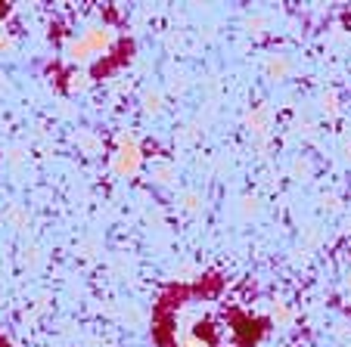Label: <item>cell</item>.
I'll use <instances>...</instances> for the list:
<instances>
[{
    "mask_svg": "<svg viewBox=\"0 0 351 347\" xmlns=\"http://www.w3.org/2000/svg\"><path fill=\"white\" fill-rule=\"evenodd\" d=\"M115 44V31L106 25H93L87 28L81 38L69 40L66 44V60L69 62H87V60H97L103 53H109Z\"/></svg>",
    "mask_w": 351,
    "mask_h": 347,
    "instance_id": "1",
    "label": "cell"
},
{
    "mask_svg": "<svg viewBox=\"0 0 351 347\" xmlns=\"http://www.w3.org/2000/svg\"><path fill=\"white\" fill-rule=\"evenodd\" d=\"M140 164H143V152H140V143L134 133L121 131L115 137V155H112V170L119 177H137Z\"/></svg>",
    "mask_w": 351,
    "mask_h": 347,
    "instance_id": "2",
    "label": "cell"
},
{
    "mask_svg": "<svg viewBox=\"0 0 351 347\" xmlns=\"http://www.w3.org/2000/svg\"><path fill=\"white\" fill-rule=\"evenodd\" d=\"M265 75L271 81H286L292 75V60L283 56V53H271V56L265 60Z\"/></svg>",
    "mask_w": 351,
    "mask_h": 347,
    "instance_id": "3",
    "label": "cell"
},
{
    "mask_svg": "<svg viewBox=\"0 0 351 347\" xmlns=\"http://www.w3.org/2000/svg\"><path fill=\"white\" fill-rule=\"evenodd\" d=\"M245 127H249L255 137H267V131H271V109H267V105H255V109L245 115Z\"/></svg>",
    "mask_w": 351,
    "mask_h": 347,
    "instance_id": "4",
    "label": "cell"
},
{
    "mask_svg": "<svg viewBox=\"0 0 351 347\" xmlns=\"http://www.w3.org/2000/svg\"><path fill=\"white\" fill-rule=\"evenodd\" d=\"M317 105H320V112H324L326 118H336L339 112H342V105H339V93H336V90H324V93H320Z\"/></svg>",
    "mask_w": 351,
    "mask_h": 347,
    "instance_id": "5",
    "label": "cell"
},
{
    "mask_svg": "<svg viewBox=\"0 0 351 347\" xmlns=\"http://www.w3.org/2000/svg\"><path fill=\"white\" fill-rule=\"evenodd\" d=\"M180 205H184V211H190V214H196V211H202V205H206V196L196 190H184L180 192Z\"/></svg>",
    "mask_w": 351,
    "mask_h": 347,
    "instance_id": "6",
    "label": "cell"
},
{
    "mask_svg": "<svg viewBox=\"0 0 351 347\" xmlns=\"http://www.w3.org/2000/svg\"><path fill=\"white\" fill-rule=\"evenodd\" d=\"M174 177H178V170H174L171 164H156V168H153V180H156V183L168 186V183H174Z\"/></svg>",
    "mask_w": 351,
    "mask_h": 347,
    "instance_id": "7",
    "label": "cell"
},
{
    "mask_svg": "<svg viewBox=\"0 0 351 347\" xmlns=\"http://www.w3.org/2000/svg\"><path fill=\"white\" fill-rule=\"evenodd\" d=\"M143 109L149 112V115H159L162 112V93L159 90H146L143 93Z\"/></svg>",
    "mask_w": 351,
    "mask_h": 347,
    "instance_id": "8",
    "label": "cell"
},
{
    "mask_svg": "<svg viewBox=\"0 0 351 347\" xmlns=\"http://www.w3.org/2000/svg\"><path fill=\"white\" fill-rule=\"evenodd\" d=\"M7 220L13 223L16 229H25V227H28V211H25V208H19V205H13V208L7 211Z\"/></svg>",
    "mask_w": 351,
    "mask_h": 347,
    "instance_id": "9",
    "label": "cell"
},
{
    "mask_svg": "<svg viewBox=\"0 0 351 347\" xmlns=\"http://www.w3.org/2000/svg\"><path fill=\"white\" fill-rule=\"evenodd\" d=\"M78 146L87 152V155H97L99 152V140L93 133H78Z\"/></svg>",
    "mask_w": 351,
    "mask_h": 347,
    "instance_id": "10",
    "label": "cell"
},
{
    "mask_svg": "<svg viewBox=\"0 0 351 347\" xmlns=\"http://www.w3.org/2000/svg\"><path fill=\"white\" fill-rule=\"evenodd\" d=\"M292 174H295L298 180H308L311 177V162H308V158H295V162H292Z\"/></svg>",
    "mask_w": 351,
    "mask_h": 347,
    "instance_id": "11",
    "label": "cell"
},
{
    "mask_svg": "<svg viewBox=\"0 0 351 347\" xmlns=\"http://www.w3.org/2000/svg\"><path fill=\"white\" fill-rule=\"evenodd\" d=\"M69 81H72V84H69V90H87V87H90V78H87L84 72H72L69 75Z\"/></svg>",
    "mask_w": 351,
    "mask_h": 347,
    "instance_id": "12",
    "label": "cell"
},
{
    "mask_svg": "<svg viewBox=\"0 0 351 347\" xmlns=\"http://www.w3.org/2000/svg\"><path fill=\"white\" fill-rule=\"evenodd\" d=\"M239 205H243V217H255V214H258V211H261L258 196H245Z\"/></svg>",
    "mask_w": 351,
    "mask_h": 347,
    "instance_id": "13",
    "label": "cell"
},
{
    "mask_svg": "<svg viewBox=\"0 0 351 347\" xmlns=\"http://www.w3.org/2000/svg\"><path fill=\"white\" fill-rule=\"evenodd\" d=\"M320 208L336 214V211H342V202H339V196H320Z\"/></svg>",
    "mask_w": 351,
    "mask_h": 347,
    "instance_id": "14",
    "label": "cell"
},
{
    "mask_svg": "<svg viewBox=\"0 0 351 347\" xmlns=\"http://www.w3.org/2000/svg\"><path fill=\"white\" fill-rule=\"evenodd\" d=\"M16 47V40H13V34L7 31V28H0V53H10Z\"/></svg>",
    "mask_w": 351,
    "mask_h": 347,
    "instance_id": "15",
    "label": "cell"
},
{
    "mask_svg": "<svg viewBox=\"0 0 351 347\" xmlns=\"http://www.w3.org/2000/svg\"><path fill=\"white\" fill-rule=\"evenodd\" d=\"M274 320L280 322V326H286V322L292 320V313H289V307H283V304H277V307H274Z\"/></svg>",
    "mask_w": 351,
    "mask_h": 347,
    "instance_id": "16",
    "label": "cell"
},
{
    "mask_svg": "<svg viewBox=\"0 0 351 347\" xmlns=\"http://www.w3.org/2000/svg\"><path fill=\"white\" fill-rule=\"evenodd\" d=\"M25 264H38V248H28L25 251Z\"/></svg>",
    "mask_w": 351,
    "mask_h": 347,
    "instance_id": "17",
    "label": "cell"
},
{
    "mask_svg": "<svg viewBox=\"0 0 351 347\" xmlns=\"http://www.w3.org/2000/svg\"><path fill=\"white\" fill-rule=\"evenodd\" d=\"M342 152H345V158L351 162V140H345V143H342Z\"/></svg>",
    "mask_w": 351,
    "mask_h": 347,
    "instance_id": "18",
    "label": "cell"
},
{
    "mask_svg": "<svg viewBox=\"0 0 351 347\" xmlns=\"http://www.w3.org/2000/svg\"><path fill=\"white\" fill-rule=\"evenodd\" d=\"M345 288H348V295H351V273L345 276Z\"/></svg>",
    "mask_w": 351,
    "mask_h": 347,
    "instance_id": "19",
    "label": "cell"
}]
</instances>
